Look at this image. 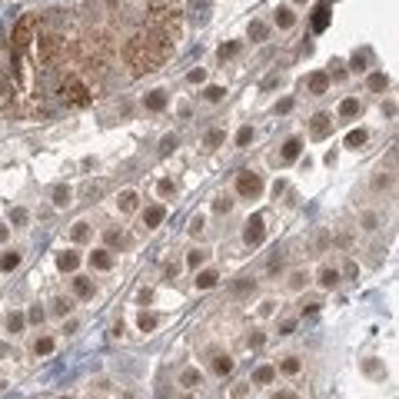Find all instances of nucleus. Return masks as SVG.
<instances>
[{
    "instance_id": "nucleus-11",
    "label": "nucleus",
    "mask_w": 399,
    "mask_h": 399,
    "mask_svg": "<svg viewBox=\"0 0 399 399\" xmlns=\"http://www.w3.org/2000/svg\"><path fill=\"white\" fill-rule=\"evenodd\" d=\"M359 113V100L356 97H346L343 103H339V117H356Z\"/></svg>"
},
{
    "instance_id": "nucleus-32",
    "label": "nucleus",
    "mask_w": 399,
    "mask_h": 399,
    "mask_svg": "<svg viewBox=\"0 0 399 399\" xmlns=\"http://www.w3.org/2000/svg\"><path fill=\"white\" fill-rule=\"evenodd\" d=\"M230 206H233V200H230V197H220L216 203H213V210H216V213H230Z\"/></svg>"
},
{
    "instance_id": "nucleus-38",
    "label": "nucleus",
    "mask_w": 399,
    "mask_h": 399,
    "mask_svg": "<svg viewBox=\"0 0 399 399\" xmlns=\"http://www.w3.org/2000/svg\"><path fill=\"white\" fill-rule=\"evenodd\" d=\"M203 256H206L203 250H193V253L187 256V263H190V266H200V263H203Z\"/></svg>"
},
{
    "instance_id": "nucleus-18",
    "label": "nucleus",
    "mask_w": 399,
    "mask_h": 399,
    "mask_svg": "<svg viewBox=\"0 0 399 399\" xmlns=\"http://www.w3.org/2000/svg\"><path fill=\"white\" fill-rule=\"evenodd\" d=\"M230 369H233V359H230V356H220V359L213 363V373H220V376H226Z\"/></svg>"
},
{
    "instance_id": "nucleus-49",
    "label": "nucleus",
    "mask_w": 399,
    "mask_h": 399,
    "mask_svg": "<svg viewBox=\"0 0 399 399\" xmlns=\"http://www.w3.org/2000/svg\"><path fill=\"white\" fill-rule=\"evenodd\" d=\"M276 83H279V77H276V73H273V77H266V80H263V87H266V90H269V87H276Z\"/></svg>"
},
{
    "instance_id": "nucleus-33",
    "label": "nucleus",
    "mask_w": 399,
    "mask_h": 399,
    "mask_svg": "<svg viewBox=\"0 0 399 399\" xmlns=\"http://www.w3.org/2000/svg\"><path fill=\"white\" fill-rule=\"evenodd\" d=\"M279 369L293 376V373H299V359H283V366H279Z\"/></svg>"
},
{
    "instance_id": "nucleus-35",
    "label": "nucleus",
    "mask_w": 399,
    "mask_h": 399,
    "mask_svg": "<svg viewBox=\"0 0 399 399\" xmlns=\"http://www.w3.org/2000/svg\"><path fill=\"white\" fill-rule=\"evenodd\" d=\"M206 10H210V0H193V13L206 17Z\"/></svg>"
},
{
    "instance_id": "nucleus-48",
    "label": "nucleus",
    "mask_w": 399,
    "mask_h": 399,
    "mask_svg": "<svg viewBox=\"0 0 399 399\" xmlns=\"http://www.w3.org/2000/svg\"><path fill=\"white\" fill-rule=\"evenodd\" d=\"M250 346H263V332H253V336H250Z\"/></svg>"
},
{
    "instance_id": "nucleus-46",
    "label": "nucleus",
    "mask_w": 399,
    "mask_h": 399,
    "mask_svg": "<svg viewBox=\"0 0 399 399\" xmlns=\"http://www.w3.org/2000/svg\"><path fill=\"white\" fill-rule=\"evenodd\" d=\"M54 310H57V313H66V310H70V303H66V299H57Z\"/></svg>"
},
{
    "instance_id": "nucleus-50",
    "label": "nucleus",
    "mask_w": 399,
    "mask_h": 399,
    "mask_svg": "<svg viewBox=\"0 0 399 399\" xmlns=\"http://www.w3.org/2000/svg\"><path fill=\"white\" fill-rule=\"evenodd\" d=\"M30 320H33V323H40V320H44V310H40V306H37V310H30Z\"/></svg>"
},
{
    "instance_id": "nucleus-42",
    "label": "nucleus",
    "mask_w": 399,
    "mask_h": 399,
    "mask_svg": "<svg viewBox=\"0 0 399 399\" xmlns=\"http://www.w3.org/2000/svg\"><path fill=\"white\" fill-rule=\"evenodd\" d=\"M233 289H236V293H246V289H253V279H240Z\"/></svg>"
},
{
    "instance_id": "nucleus-53",
    "label": "nucleus",
    "mask_w": 399,
    "mask_h": 399,
    "mask_svg": "<svg viewBox=\"0 0 399 399\" xmlns=\"http://www.w3.org/2000/svg\"><path fill=\"white\" fill-rule=\"evenodd\" d=\"M64 399H70V396H64Z\"/></svg>"
},
{
    "instance_id": "nucleus-34",
    "label": "nucleus",
    "mask_w": 399,
    "mask_h": 399,
    "mask_svg": "<svg viewBox=\"0 0 399 399\" xmlns=\"http://www.w3.org/2000/svg\"><path fill=\"white\" fill-rule=\"evenodd\" d=\"M153 326H156V316H150V313H143V316H140V330H153Z\"/></svg>"
},
{
    "instance_id": "nucleus-25",
    "label": "nucleus",
    "mask_w": 399,
    "mask_h": 399,
    "mask_svg": "<svg viewBox=\"0 0 399 399\" xmlns=\"http://www.w3.org/2000/svg\"><path fill=\"white\" fill-rule=\"evenodd\" d=\"M47 353H54V339H50V336L37 339V356H47Z\"/></svg>"
},
{
    "instance_id": "nucleus-9",
    "label": "nucleus",
    "mask_w": 399,
    "mask_h": 399,
    "mask_svg": "<svg viewBox=\"0 0 399 399\" xmlns=\"http://www.w3.org/2000/svg\"><path fill=\"white\" fill-rule=\"evenodd\" d=\"M73 293H77L80 299H90V296H93V283L83 279V276H77V279H73Z\"/></svg>"
},
{
    "instance_id": "nucleus-47",
    "label": "nucleus",
    "mask_w": 399,
    "mask_h": 399,
    "mask_svg": "<svg viewBox=\"0 0 399 399\" xmlns=\"http://www.w3.org/2000/svg\"><path fill=\"white\" fill-rule=\"evenodd\" d=\"M303 279H306V276H303V273H296V276L289 279V286H293V289H299V286H303Z\"/></svg>"
},
{
    "instance_id": "nucleus-8",
    "label": "nucleus",
    "mask_w": 399,
    "mask_h": 399,
    "mask_svg": "<svg viewBox=\"0 0 399 399\" xmlns=\"http://www.w3.org/2000/svg\"><path fill=\"white\" fill-rule=\"evenodd\" d=\"M326 23H330V7L323 3V7L313 10V30H326Z\"/></svg>"
},
{
    "instance_id": "nucleus-10",
    "label": "nucleus",
    "mask_w": 399,
    "mask_h": 399,
    "mask_svg": "<svg viewBox=\"0 0 399 399\" xmlns=\"http://www.w3.org/2000/svg\"><path fill=\"white\" fill-rule=\"evenodd\" d=\"M166 107V93L163 90H153L150 97H146V110H163Z\"/></svg>"
},
{
    "instance_id": "nucleus-37",
    "label": "nucleus",
    "mask_w": 399,
    "mask_h": 399,
    "mask_svg": "<svg viewBox=\"0 0 399 399\" xmlns=\"http://www.w3.org/2000/svg\"><path fill=\"white\" fill-rule=\"evenodd\" d=\"M236 54H240V44H226V47L220 50V57H223V60H226V57H236Z\"/></svg>"
},
{
    "instance_id": "nucleus-36",
    "label": "nucleus",
    "mask_w": 399,
    "mask_h": 399,
    "mask_svg": "<svg viewBox=\"0 0 399 399\" xmlns=\"http://www.w3.org/2000/svg\"><path fill=\"white\" fill-rule=\"evenodd\" d=\"M349 64H353V70H366V54H359V50H356Z\"/></svg>"
},
{
    "instance_id": "nucleus-12",
    "label": "nucleus",
    "mask_w": 399,
    "mask_h": 399,
    "mask_svg": "<svg viewBox=\"0 0 399 399\" xmlns=\"http://www.w3.org/2000/svg\"><path fill=\"white\" fill-rule=\"evenodd\" d=\"M299 150H303V143H299L296 136H293V140H286V146H283V160H286V163H289V160H296Z\"/></svg>"
},
{
    "instance_id": "nucleus-2",
    "label": "nucleus",
    "mask_w": 399,
    "mask_h": 399,
    "mask_svg": "<svg viewBox=\"0 0 399 399\" xmlns=\"http://www.w3.org/2000/svg\"><path fill=\"white\" fill-rule=\"evenodd\" d=\"M263 216H260V213H256V216H250V220H246V230H243V240L250 246H260L263 243Z\"/></svg>"
},
{
    "instance_id": "nucleus-4",
    "label": "nucleus",
    "mask_w": 399,
    "mask_h": 399,
    "mask_svg": "<svg viewBox=\"0 0 399 399\" xmlns=\"http://www.w3.org/2000/svg\"><path fill=\"white\" fill-rule=\"evenodd\" d=\"M306 87H310V93H326V87H330V77H326V73H310Z\"/></svg>"
},
{
    "instance_id": "nucleus-54",
    "label": "nucleus",
    "mask_w": 399,
    "mask_h": 399,
    "mask_svg": "<svg viewBox=\"0 0 399 399\" xmlns=\"http://www.w3.org/2000/svg\"><path fill=\"white\" fill-rule=\"evenodd\" d=\"M296 3H299V0H296Z\"/></svg>"
},
{
    "instance_id": "nucleus-52",
    "label": "nucleus",
    "mask_w": 399,
    "mask_h": 399,
    "mask_svg": "<svg viewBox=\"0 0 399 399\" xmlns=\"http://www.w3.org/2000/svg\"><path fill=\"white\" fill-rule=\"evenodd\" d=\"M3 240H7V226H0V243H3Z\"/></svg>"
},
{
    "instance_id": "nucleus-23",
    "label": "nucleus",
    "mask_w": 399,
    "mask_h": 399,
    "mask_svg": "<svg viewBox=\"0 0 399 399\" xmlns=\"http://www.w3.org/2000/svg\"><path fill=\"white\" fill-rule=\"evenodd\" d=\"M54 203H57V206H66V203H70V190H66V187H57L54 190Z\"/></svg>"
},
{
    "instance_id": "nucleus-41",
    "label": "nucleus",
    "mask_w": 399,
    "mask_h": 399,
    "mask_svg": "<svg viewBox=\"0 0 399 399\" xmlns=\"http://www.w3.org/2000/svg\"><path fill=\"white\" fill-rule=\"evenodd\" d=\"M160 193L170 197V193H173V180H160Z\"/></svg>"
},
{
    "instance_id": "nucleus-5",
    "label": "nucleus",
    "mask_w": 399,
    "mask_h": 399,
    "mask_svg": "<svg viewBox=\"0 0 399 399\" xmlns=\"http://www.w3.org/2000/svg\"><path fill=\"white\" fill-rule=\"evenodd\" d=\"M163 216H166V210L156 203V206H146V213H143V223L146 226H160L163 223Z\"/></svg>"
},
{
    "instance_id": "nucleus-28",
    "label": "nucleus",
    "mask_w": 399,
    "mask_h": 399,
    "mask_svg": "<svg viewBox=\"0 0 399 399\" xmlns=\"http://www.w3.org/2000/svg\"><path fill=\"white\" fill-rule=\"evenodd\" d=\"M180 383H183V386H197V383H200V373H197V369H187V373L180 376Z\"/></svg>"
},
{
    "instance_id": "nucleus-26",
    "label": "nucleus",
    "mask_w": 399,
    "mask_h": 399,
    "mask_svg": "<svg viewBox=\"0 0 399 399\" xmlns=\"http://www.w3.org/2000/svg\"><path fill=\"white\" fill-rule=\"evenodd\" d=\"M253 379L256 383H269V379H273V369H269V366H260V369L253 373Z\"/></svg>"
},
{
    "instance_id": "nucleus-16",
    "label": "nucleus",
    "mask_w": 399,
    "mask_h": 399,
    "mask_svg": "<svg viewBox=\"0 0 399 399\" xmlns=\"http://www.w3.org/2000/svg\"><path fill=\"white\" fill-rule=\"evenodd\" d=\"M293 20H296V17H293L289 7H279L276 10V27H293Z\"/></svg>"
},
{
    "instance_id": "nucleus-15",
    "label": "nucleus",
    "mask_w": 399,
    "mask_h": 399,
    "mask_svg": "<svg viewBox=\"0 0 399 399\" xmlns=\"http://www.w3.org/2000/svg\"><path fill=\"white\" fill-rule=\"evenodd\" d=\"M117 203H120L123 213H130L133 206H136V193H133V190H127V193H120V200H117Z\"/></svg>"
},
{
    "instance_id": "nucleus-22",
    "label": "nucleus",
    "mask_w": 399,
    "mask_h": 399,
    "mask_svg": "<svg viewBox=\"0 0 399 399\" xmlns=\"http://www.w3.org/2000/svg\"><path fill=\"white\" fill-rule=\"evenodd\" d=\"M250 37H253V40H266V23L253 20V23H250Z\"/></svg>"
},
{
    "instance_id": "nucleus-14",
    "label": "nucleus",
    "mask_w": 399,
    "mask_h": 399,
    "mask_svg": "<svg viewBox=\"0 0 399 399\" xmlns=\"http://www.w3.org/2000/svg\"><path fill=\"white\" fill-rule=\"evenodd\" d=\"M17 266H20V253H3L0 256V269L10 273V269H17Z\"/></svg>"
},
{
    "instance_id": "nucleus-21",
    "label": "nucleus",
    "mask_w": 399,
    "mask_h": 399,
    "mask_svg": "<svg viewBox=\"0 0 399 399\" xmlns=\"http://www.w3.org/2000/svg\"><path fill=\"white\" fill-rule=\"evenodd\" d=\"M336 279H339V273H336V269H323V273H320V283H323L326 289L336 286Z\"/></svg>"
},
{
    "instance_id": "nucleus-7",
    "label": "nucleus",
    "mask_w": 399,
    "mask_h": 399,
    "mask_svg": "<svg viewBox=\"0 0 399 399\" xmlns=\"http://www.w3.org/2000/svg\"><path fill=\"white\" fill-rule=\"evenodd\" d=\"M7 107H10V93H7V73H3V66H0V120H3Z\"/></svg>"
},
{
    "instance_id": "nucleus-40",
    "label": "nucleus",
    "mask_w": 399,
    "mask_h": 399,
    "mask_svg": "<svg viewBox=\"0 0 399 399\" xmlns=\"http://www.w3.org/2000/svg\"><path fill=\"white\" fill-rule=\"evenodd\" d=\"M10 220L17 223V226H20V223H27V210H20V206H17V210L10 213Z\"/></svg>"
},
{
    "instance_id": "nucleus-27",
    "label": "nucleus",
    "mask_w": 399,
    "mask_h": 399,
    "mask_svg": "<svg viewBox=\"0 0 399 399\" xmlns=\"http://www.w3.org/2000/svg\"><path fill=\"white\" fill-rule=\"evenodd\" d=\"M87 236H90V226H87V223H77V226H73V240H77V243H83Z\"/></svg>"
},
{
    "instance_id": "nucleus-13",
    "label": "nucleus",
    "mask_w": 399,
    "mask_h": 399,
    "mask_svg": "<svg viewBox=\"0 0 399 399\" xmlns=\"http://www.w3.org/2000/svg\"><path fill=\"white\" fill-rule=\"evenodd\" d=\"M77 263H80L77 253H60L57 256V266H60V269H77Z\"/></svg>"
},
{
    "instance_id": "nucleus-20",
    "label": "nucleus",
    "mask_w": 399,
    "mask_h": 399,
    "mask_svg": "<svg viewBox=\"0 0 399 399\" xmlns=\"http://www.w3.org/2000/svg\"><path fill=\"white\" fill-rule=\"evenodd\" d=\"M223 140H226V133H223V130H210V133H206V146H210V150H216Z\"/></svg>"
},
{
    "instance_id": "nucleus-24",
    "label": "nucleus",
    "mask_w": 399,
    "mask_h": 399,
    "mask_svg": "<svg viewBox=\"0 0 399 399\" xmlns=\"http://www.w3.org/2000/svg\"><path fill=\"white\" fill-rule=\"evenodd\" d=\"M7 330H10V332L23 330V316H20V313H10V316H7Z\"/></svg>"
},
{
    "instance_id": "nucleus-39",
    "label": "nucleus",
    "mask_w": 399,
    "mask_h": 399,
    "mask_svg": "<svg viewBox=\"0 0 399 399\" xmlns=\"http://www.w3.org/2000/svg\"><path fill=\"white\" fill-rule=\"evenodd\" d=\"M177 146V136H163V143H160V153H170Z\"/></svg>"
},
{
    "instance_id": "nucleus-19",
    "label": "nucleus",
    "mask_w": 399,
    "mask_h": 399,
    "mask_svg": "<svg viewBox=\"0 0 399 399\" xmlns=\"http://www.w3.org/2000/svg\"><path fill=\"white\" fill-rule=\"evenodd\" d=\"M197 286H200V289L216 286V273H210V269H206V273H200V276H197Z\"/></svg>"
},
{
    "instance_id": "nucleus-6",
    "label": "nucleus",
    "mask_w": 399,
    "mask_h": 399,
    "mask_svg": "<svg viewBox=\"0 0 399 399\" xmlns=\"http://www.w3.org/2000/svg\"><path fill=\"white\" fill-rule=\"evenodd\" d=\"M90 266H97V269H110L113 256L107 253V250H97V253H90Z\"/></svg>"
},
{
    "instance_id": "nucleus-45",
    "label": "nucleus",
    "mask_w": 399,
    "mask_h": 399,
    "mask_svg": "<svg viewBox=\"0 0 399 399\" xmlns=\"http://www.w3.org/2000/svg\"><path fill=\"white\" fill-rule=\"evenodd\" d=\"M206 77V73H203V70H190V83H200V80Z\"/></svg>"
},
{
    "instance_id": "nucleus-51",
    "label": "nucleus",
    "mask_w": 399,
    "mask_h": 399,
    "mask_svg": "<svg viewBox=\"0 0 399 399\" xmlns=\"http://www.w3.org/2000/svg\"><path fill=\"white\" fill-rule=\"evenodd\" d=\"M273 399H296V396H293V393H276Z\"/></svg>"
},
{
    "instance_id": "nucleus-30",
    "label": "nucleus",
    "mask_w": 399,
    "mask_h": 399,
    "mask_svg": "<svg viewBox=\"0 0 399 399\" xmlns=\"http://www.w3.org/2000/svg\"><path fill=\"white\" fill-rule=\"evenodd\" d=\"M250 140H253V127H243V130L236 133V143H240V146H246Z\"/></svg>"
},
{
    "instance_id": "nucleus-43",
    "label": "nucleus",
    "mask_w": 399,
    "mask_h": 399,
    "mask_svg": "<svg viewBox=\"0 0 399 399\" xmlns=\"http://www.w3.org/2000/svg\"><path fill=\"white\" fill-rule=\"evenodd\" d=\"M107 243H110V246H117V243H123V236H120L117 230H110V233H107Z\"/></svg>"
},
{
    "instance_id": "nucleus-29",
    "label": "nucleus",
    "mask_w": 399,
    "mask_h": 399,
    "mask_svg": "<svg viewBox=\"0 0 399 399\" xmlns=\"http://www.w3.org/2000/svg\"><path fill=\"white\" fill-rule=\"evenodd\" d=\"M223 93H226L223 87H206V90H203V97H206V100H213V103H216V100H223Z\"/></svg>"
},
{
    "instance_id": "nucleus-17",
    "label": "nucleus",
    "mask_w": 399,
    "mask_h": 399,
    "mask_svg": "<svg viewBox=\"0 0 399 399\" xmlns=\"http://www.w3.org/2000/svg\"><path fill=\"white\" fill-rule=\"evenodd\" d=\"M363 143H366V130H353L346 136V146H353V150H359Z\"/></svg>"
},
{
    "instance_id": "nucleus-3",
    "label": "nucleus",
    "mask_w": 399,
    "mask_h": 399,
    "mask_svg": "<svg viewBox=\"0 0 399 399\" xmlns=\"http://www.w3.org/2000/svg\"><path fill=\"white\" fill-rule=\"evenodd\" d=\"M330 130H332V117L330 113H316L313 117V136L323 140V136H330Z\"/></svg>"
},
{
    "instance_id": "nucleus-31",
    "label": "nucleus",
    "mask_w": 399,
    "mask_h": 399,
    "mask_svg": "<svg viewBox=\"0 0 399 399\" xmlns=\"http://www.w3.org/2000/svg\"><path fill=\"white\" fill-rule=\"evenodd\" d=\"M386 87V73H373L369 77V90H383Z\"/></svg>"
},
{
    "instance_id": "nucleus-44",
    "label": "nucleus",
    "mask_w": 399,
    "mask_h": 399,
    "mask_svg": "<svg viewBox=\"0 0 399 399\" xmlns=\"http://www.w3.org/2000/svg\"><path fill=\"white\" fill-rule=\"evenodd\" d=\"M190 230H193V233L203 230V216H193V220H190Z\"/></svg>"
},
{
    "instance_id": "nucleus-1",
    "label": "nucleus",
    "mask_w": 399,
    "mask_h": 399,
    "mask_svg": "<svg viewBox=\"0 0 399 399\" xmlns=\"http://www.w3.org/2000/svg\"><path fill=\"white\" fill-rule=\"evenodd\" d=\"M260 190H263V180H260V173H253V170H243V173L236 177V193H240V197H260Z\"/></svg>"
}]
</instances>
